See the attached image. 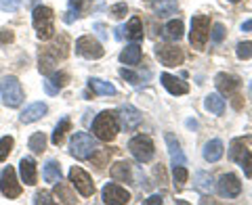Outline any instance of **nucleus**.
I'll return each instance as SVG.
<instances>
[{"mask_svg": "<svg viewBox=\"0 0 252 205\" xmlns=\"http://www.w3.org/2000/svg\"><path fill=\"white\" fill-rule=\"evenodd\" d=\"M118 128H120V124H118V115L114 111H101L93 122L94 138L103 140V143H109L118 136Z\"/></svg>", "mask_w": 252, "mask_h": 205, "instance_id": "obj_1", "label": "nucleus"}, {"mask_svg": "<svg viewBox=\"0 0 252 205\" xmlns=\"http://www.w3.org/2000/svg\"><path fill=\"white\" fill-rule=\"evenodd\" d=\"M67 49H69V42H67V38H63V42L59 46V40L55 42V44H49V46H44V49L40 51V57H38V63H40V72L49 76L53 72V67L57 65V61L61 59H65L67 57Z\"/></svg>", "mask_w": 252, "mask_h": 205, "instance_id": "obj_2", "label": "nucleus"}, {"mask_svg": "<svg viewBox=\"0 0 252 205\" xmlns=\"http://www.w3.org/2000/svg\"><path fill=\"white\" fill-rule=\"evenodd\" d=\"M32 23L40 40H49L55 36V13L51 6H36L32 11Z\"/></svg>", "mask_w": 252, "mask_h": 205, "instance_id": "obj_3", "label": "nucleus"}, {"mask_svg": "<svg viewBox=\"0 0 252 205\" xmlns=\"http://www.w3.org/2000/svg\"><path fill=\"white\" fill-rule=\"evenodd\" d=\"M99 151V145L97 140H94L91 134L86 132H76L72 136V143H69V153H72L76 159H91V157Z\"/></svg>", "mask_w": 252, "mask_h": 205, "instance_id": "obj_4", "label": "nucleus"}, {"mask_svg": "<svg viewBox=\"0 0 252 205\" xmlns=\"http://www.w3.org/2000/svg\"><path fill=\"white\" fill-rule=\"evenodd\" d=\"M210 38V17L208 15H193L191 19V31H189V42L193 49L202 51Z\"/></svg>", "mask_w": 252, "mask_h": 205, "instance_id": "obj_5", "label": "nucleus"}, {"mask_svg": "<svg viewBox=\"0 0 252 205\" xmlns=\"http://www.w3.org/2000/svg\"><path fill=\"white\" fill-rule=\"evenodd\" d=\"M0 94H2V101L6 107H19L23 102V88L21 82L15 76H4L0 80Z\"/></svg>", "mask_w": 252, "mask_h": 205, "instance_id": "obj_6", "label": "nucleus"}, {"mask_svg": "<svg viewBox=\"0 0 252 205\" xmlns=\"http://www.w3.org/2000/svg\"><path fill=\"white\" fill-rule=\"evenodd\" d=\"M128 149H130L132 157H135L139 163L152 161V159H154V155H156L154 140L149 138L147 134H137V136H132V138H130V143H128Z\"/></svg>", "mask_w": 252, "mask_h": 205, "instance_id": "obj_7", "label": "nucleus"}, {"mask_svg": "<svg viewBox=\"0 0 252 205\" xmlns=\"http://www.w3.org/2000/svg\"><path fill=\"white\" fill-rule=\"evenodd\" d=\"M76 52L84 59H91V61H97L105 54V49L101 46L99 40H94L93 36H82L76 40Z\"/></svg>", "mask_w": 252, "mask_h": 205, "instance_id": "obj_8", "label": "nucleus"}, {"mask_svg": "<svg viewBox=\"0 0 252 205\" xmlns=\"http://www.w3.org/2000/svg\"><path fill=\"white\" fill-rule=\"evenodd\" d=\"M156 57L160 59L162 65H166V67H177V65H181V63H183L185 54H183V51H181L177 44H158V46H156Z\"/></svg>", "mask_w": 252, "mask_h": 205, "instance_id": "obj_9", "label": "nucleus"}, {"mask_svg": "<svg viewBox=\"0 0 252 205\" xmlns=\"http://www.w3.org/2000/svg\"><path fill=\"white\" fill-rule=\"evenodd\" d=\"M118 124L122 126V128L126 132H132V130H137L141 122H143V115H141L139 109H135L132 105H122L120 109H118Z\"/></svg>", "mask_w": 252, "mask_h": 205, "instance_id": "obj_10", "label": "nucleus"}, {"mask_svg": "<svg viewBox=\"0 0 252 205\" xmlns=\"http://www.w3.org/2000/svg\"><path fill=\"white\" fill-rule=\"evenodd\" d=\"M0 191L6 199H17L21 195V184L17 182V174H15V170L11 168H4L2 174H0Z\"/></svg>", "mask_w": 252, "mask_h": 205, "instance_id": "obj_11", "label": "nucleus"}, {"mask_svg": "<svg viewBox=\"0 0 252 205\" xmlns=\"http://www.w3.org/2000/svg\"><path fill=\"white\" fill-rule=\"evenodd\" d=\"M69 182H72V186H76V191L82 197H91L94 193V184H93L91 176L86 174L82 168H78V165H74V168L69 170Z\"/></svg>", "mask_w": 252, "mask_h": 205, "instance_id": "obj_12", "label": "nucleus"}, {"mask_svg": "<svg viewBox=\"0 0 252 205\" xmlns=\"http://www.w3.org/2000/svg\"><path fill=\"white\" fill-rule=\"evenodd\" d=\"M101 197H103V203H107V205H126L130 201V193L116 182L105 184L103 191H101Z\"/></svg>", "mask_w": 252, "mask_h": 205, "instance_id": "obj_13", "label": "nucleus"}, {"mask_svg": "<svg viewBox=\"0 0 252 205\" xmlns=\"http://www.w3.org/2000/svg\"><path fill=\"white\" fill-rule=\"evenodd\" d=\"M217 188H219V195L220 197L233 199V197H238L242 193V182H240V178L235 176V174H223V176L219 178Z\"/></svg>", "mask_w": 252, "mask_h": 205, "instance_id": "obj_14", "label": "nucleus"}, {"mask_svg": "<svg viewBox=\"0 0 252 205\" xmlns=\"http://www.w3.org/2000/svg\"><path fill=\"white\" fill-rule=\"evenodd\" d=\"M128 38V40L132 42H139V40H143V23H141L139 17H132L126 26H120L116 29V38L118 40H122V38Z\"/></svg>", "mask_w": 252, "mask_h": 205, "instance_id": "obj_15", "label": "nucleus"}, {"mask_svg": "<svg viewBox=\"0 0 252 205\" xmlns=\"http://www.w3.org/2000/svg\"><path fill=\"white\" fill-rule=\"evenodd\" d=\"M69 82V76L65 72H51L49 77L42 82L44 84V90L46 94H51V97H55V94H59L61 88H65Z\"/></svg>", "mask_w": 252, "mask_h": 205, "instance_id": "obj_16", "label": "nucleus"}, {"mask_svg": "<svg viewBox=\"0 0 252 205\" xmlns=\"http://www.w3.org/2000/svg\"><path fill=\"white\" fill-rule=\"evenodd\" d=\"M215 84L220 94H225V97H231V94H235V90L240 88V77H235L231 74H219L215 77Z\"/></svg>", "mask_w": 252, "mask_h": 205, "instance_id": "obj_17", "label": "nucleus"}, {"mask_svg": "<svg viewBox=\"0 0 252 205\" xmlns=\"http://www.w3.org/2000/svg\"><path fill=\"white\" fill-rule=\"evenodd\" d=\"M46 105L44 102H32V105H28L26 109L21 111V115H19V122L21 124H34V122H38V120H42V117L46 115Z\"/></svg>", "mask_w": 252, "mask_h": 205, "instance_id": "obj_18", "label": "nucleus"}, {"mask_svg": "<svg viewBox=\"0 0 252 205\" xmlns=\"http://www.w3.org/2000/svg\"><path fill=\"white\" fill-rule=\"evenodd\" d=\"M160 80H162L164 88H166L170 94H175V97H181V94H187L189 92V86L183 80H179V77L170 76V74H162Z\"/></svg>", "mask_w": 252, "mask_h": 205, "instance_id": "obj_19", "label": "nucleus"}, {"mask_svg": "<svg viewBox=\"0 0 252 205\" xmlns=\"http://www.w3.org/2000/svg\"><path fill=\"white\" fill-rule=\"evenodd\" d=\"M164 140H166V147H168L172 165H185V163H187V157H185V153H183V149H181L179 140L172 136V134H166V136H164Z\"/></svg>", "mask_w": 252, "mask_h": 205, "instance_id": "obj_20", "label": "nucleus"}, {"mask_svg": "<svg viewBox=\"0 0 252 205\" xmlns=\"http://www.w3.org/2000/svg\"><path fill=\"white\" fill-rule=\"evenodd\" d=\"M19 174H21V180L26 182L28 186H34L36 184V161L32 157H23L19 161Z\"/></svg>", "mask_w": 252, "mask_h": 205, "instance_id": "obj_21", "label": "nucleus"}, {"mask_svg": "<svg viewBox=\"0 0 252 205\" xmlns=\"http://www.w3.org/2000/svg\"><path fill=\"white\" fill-rule=\"evenodd\" d=\"M109 174H112L114 180L118 182H132V168L128 161H118L112 165V170H109Z\"/></svg>", "mask_w": 252, "mask_h": 205, "instance_id": "obj_22", "label": "nucleus"}, {"mask_svg": "<svg viewBox=\"0 0 252 205\" xmlns=\"http://www.w3.org/2000/svg\"><path fill=\"white\" fill-rule=\"evenodd\" d=\"M152 9L158 17H170V15H175L179 11V2L177 0H154Z\"/></svg>", "mask_w": 252, "mask_h": 205, "instance_id": "obj_23", "label": "nucleus"}, {"mask_svg": "<svg viewBox=\"0 0 252 205\" xmlns=\"http://www.w3.org/2000/svg\"><path fill=\"white\" fill-rule=\"evenodd\" d=\"M89 88L94 94H101V97H114L116 94V86L112 82L101 80V77H89Z\"/></svg>", "mask_w": 252, "mask_h": 205, "instance_id": "obj_24", "label": "nucleus"}, {"mask_svg": "<svg viewBox=\"0 0 252 205\" xmlns=\"http://www.w3.org/2000/svg\"><path fill=\"white\" fill-rule=\"evenodd\" d=\"M91 6V0H69V9L65 13V17H63V21L65 23H72L74 19L82 17V13Z\"/></svg>", "mask_w": 252, "mask_h": 205, "instance_id": "obj_25", "label": "nucleus"}, {"mask_svg": "<svg viewBox=\"0 0 252 205\" xmlns=\"http://www.w3.org/2000/svg\"><path fill=\"white\" fill-rule=\"evenodd\" d=\"M141 54H143L141 52V46L137 42H132L120 52V63H124V65H139Z\"/></svg>", "mask_w": 252, "mask_h": 205, "instance_id": "obj_26", "label": "nucleus"}, {"mask_svg": "<svg viewBox=\"0 0 252 205\" xmlns=\"http://www.w3.org/2000/svg\"><path fill=\"white\" fill-rule=\"evenodd\" d=\"M162 36L170 42H179L183 38V21L181 19H172L166 23V27L162 29Z\"/></svg>", "mask_w": 252, "mask_h": 205, "instance_id": "obj_27", "label": "nucleus"}, {"mask_svg": "<svg viewBox=\"0 0 252 205\" xmlns=\"http://www.w3.org/2000/svg\"><path fill=\"white\" fill-rule=\"evenodd\" d=\"M220 157H223V143H220L219 138L206 143V147H204V159L210 161V163H215V161L220 159Z\"/></svg>", "mask_w": 252, "mask_h": 205, "instance_id": "obj_28", "label": "nucleus"}, {"mask_svg": "<svg viewBox=\"0 0 252 205\" xmlns=\"http://www.w3.org/2000/svg\"><path fill=\"white\" fill-rule=\"evenodd\" d=\"M193 182H195V188L204 195H210L212 191H215V180H212V176L208 174V172H195Z\"/></svg>", "mask_w": 252, "mask_h": 205, "instance_id": "obj_29", "label": "nucleus"}, {"mask_svg": "<svg viewBox=\"0 0 252 205\" xmlns=\"http://www.w3.org/2000/svg\"><path fill=\"white\" fill-rule=\"evenodd\" d=\"M204 107H206L212 115H223V111H225V99L220 97V94H208L206 101H204Z\"/></svg>", "mask_w": 252, "mask_h": 205, "instance_id": "obj_30", "label": "nucleus"}, {"mask_svg": "<svg viewBox=\"0 0 252 205\" xmlns=\"http://www.w3.org/2000/svg\"><path fill=\"white\" fill-rule=\"evenodd\" d=\"M69 128H72V122H69V117H63V120L55 126V132H53V136H51V140H53V145H63V140H65V134L69 132Z\"/></svg>", "mask_w": 252, "mask_h": 205, "instance_id": "obj_31", "label": "nucleus"}, {"mask_svg": "<svg viewBox=\"0 0 252 205\" xmlns=\"http://www.w3.org/2000/svg\"><path fill=\"white\" fill-rule=\"evenodd\" d=\"M42 176H44V180H46V182H49V184L59 182V180H61V168H59V163L55 161V159L46 161V165H44V172H42Z\"/></svg>", "mask_w": 252, "mask_h": 205, "instance_id": "obj_32", "label": "nucleus"}, {"mask_svg": "<svg viewBox=\"0 0 252 205\" xmlns=\"http://www.w3.org/2000/svg\"><path fill=\"white\" fill-rule=\"evenodd\" d=\"M55 197H57L59 203H76L74 193L69 191L67 184H63L61 180H59V182H55Z\"/></svg>", "mask_w": 252, "mask_h": 205, "instance_id": "obj_33", "label": "nucleus"}, {"mask_svg": "<svg viewBox=\"0 0 252 205\" xmlns=\"http://www.w3.org/2000/svg\"><path fill=\"white\" fill-rule=\"evenodd\" d=\"M28 147L32 149V153H42V151H44V147H46V136H44L42 132L32 134L30 140H28Z\"/></svg>", "mask_w": 252, "mask_h": 205, "instance_id": "obj_34", "label": "nucleus"}, {"mask_svg": "<svg viewBox=\"0 0 252 205\" xmlns=\"http://www.w3.org/2000/svg\"><path fill=\"white\" fill-rule=\"evenodd\" d=\"M187 170H185V165H175V170H172V180H175V188L177 191H181V188L185 186L187 182Z\"/></svg>", "mask_w": 252, "mask_h": 205, "instance_id": "obj_35", "label": "nucleus"}, {"mask_svg": "<svg viewBox=\"0 0 252 205\" xmlns=\"http://www.w3.org/2000/svg\"><path fill=\"white\" fill-rule=\"evenodd\" d=\"M238 163H240V168L244 170V174L250 178V176H252V153L248 151V149L238 157Z\"/></svg>", "mask_w": 252, "mask_h": 205, "instance_id": "obj_36", "label": "nucleus"}, {"mask_svg": "<svg viewBox=\"0 0 252 205\" xmlns=\"http://www.w3.org/2000/svg\"><path fill=\"white\" fill-rule=\"evenodd\" d=\"M13 147H15L13 136H2L0 138V161H4L6 157H9V153L13 151Z\"/></svg>", "mask_w": 252, "mask_h": 205, "instance_id": "obj_37", "label": "nucleus"}, {"mask_svg": "<svg viewBox=\"0 0 252 205\" xmlns=\"http://www.w3.org/2000/svg\"><path fill=\"white\" fill-rule=\"evenodd\" d=\"M235 54H238V59H242V61L252 59V42H240L238 49H235Z\"/></svg>", "mask_w": 252, "mask_h": 205, "instance_id": "obj_38", "label": "nucleus"}, {"mask_svg": "<svg viewBox=\"0 0 252 205\" xmlns=\"http://www.w3.org/2000/svg\"><path fill=\"white\" fill-rule=\"evenodd\" d=\"M223 38H225V27H223V23H215L212 26V34H210V40L219 44V42H223Z\"/></svg>", "mask_w": 252, "mask_h": 205, "instance_id": "obj_39", "label": "nucleus"}, {"mask_svg": "<svg viewBox=\"0 0 252 205\" xmlns=\"http://www.w3.org/2000/svg\"><path fill=\"white\" fill-rule=\"evenodd\" d=\"M21 0H0V9L6 11V13H15L19 9Z\"/></svg>", "mask_w": 252, "mask_h": 205, "instance_id": "obj_40", "label": "nucleus"}, {"mask_svg": "<svg viewBox=\"0 0 252 205\" xmlns=\"http://www.w3.org/2000/svg\"><path fill=\"white\" fill-rule=\"evenodd\" d=\"M126 11H128V9H126V4H124V2H120V4H114V6H112V11H109V13H112V17H116V19H122L124 15H126Z\"/></svg>", "mask_w": 252, "mask_h": 205, "instance_id": "obj_41", "label": "nucleus"}, {"mask_svg": "<svg viewBox=\"0 0 252 205\" xmlns=\"http://www.w3.org/2000/svg\"><path fill=\"white\" fill-rule=\"evenodd\" d=\"M120 76L124 77V80H128L130 84H139V76H137L135 72H130V69L122 67V69H120Z\"/></svg>", "mask_w": 252, "mask_h": 205, "instance_id": "obj_42", "label": "nucleus"}, {"mask_svg": "<svg viewBox=\"0 0 252 205\" xmlns=\"http://www.w3.org/2000/svg\"><path fill=\"white\" fill-rule=\"evenodd\" d=\"M34 203L38 205V203H55V201L51 199L49 193H36V195H34Z\"/></svg>", "mask_w": 252, "mask_h": 205, "instance_id": "obj_43", "label": "nucleus"}, {"mask_svg": "<svg viewBox=\"0 0 252 205\" xmlns=\"http://www.w3.org/2000/svg\"><path fill=\"white\" fill-rule=\"evenodd\" d=\"M13 31L11 29H2L0 31V42H13Z\"/></svg>", "mask_w": 252, "mask_h": 205, "instance_id": "obj_44", "label": "nucleus"}, {"mask_svg": "<svg viewBox=\"0 0 252 205\" xmlns=\"http://www.w3.org/2000/svg\"><path fill=\"white\" fill-rule=\"evenodd\" d=\"M156 203H162V197L160 195H152L149 199H145V205H156Z\"/></svg>", "mask_w": 252, "mask_h": 205, "instance_id": "obj_45", "label": "nucleus"}, {"mask_svg": "<svg viewBox=\"0 0 252 205\" xmlns=\"http://www.w3.org/2000/svg\"><path fill=\"white\" fill-rule=\"evenodd\" d=\"M94 29L99 31V36H101V38H105V36H107L105 31H103V26H101V23H94Z\"/></svg>", "mask_w": 252, "mask_h": 205, "instance_id": "obj_46", "label": "nucleus"}, {"mask_svg": "<svg viewBox=\"0 0 252 205\" xmlns=\"http://www.w3.org/2000/svg\"><path fill=\"white\" fill-rule=\"evenodd\" d=\"M252 29V19H248L246 23H242V31H250Z\"/></svg>", "mask_w": 252, "mask_h": 205, "instance_id": "obj_47", "label": "nucleus"}, {"mask_svg": "<svg viewBox=\"0 0 252 205\" xmlns=\"http://www.w3.org/2000/svg\"><path fill=\"white\" fill-rule=\"evenodd\" d=\"M229 2H242V0H229Z\"/></svg>", "mask_w": 252, "mask_h": 205, "instance_id": "obj_48", "label": "nucleus"}]
</instances>
